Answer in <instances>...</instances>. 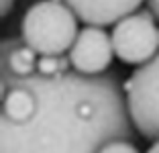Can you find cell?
<instances>
[{
    "instance_id": "6da1fadb",
    "label": "cell",
    "mask_w": 159,
    "mask_h": 153,
    "mask_svg": "<svg viewBox=\"0 0 159 153\" xmlns=\"http://www.w3.org/2000/svg\"><path fill=\"white\" fill-rule=\"evenodd\" d=\"M16 78V76H14ZM37 96L25 125H2L0 149L10 151H100L106 141L137 139L125 84L114 72L57 76L39 72L20 78Z\"/></svg>"
},
{
    "instance_id": "7a4b0ae2",
    "label": "cell",
    "mask_w": 159,
    "mask_h": 153,
    "mask_svg": "<svg viewBox=\"0 0 159 153\" xmlns=\"http://www.w3.org/2000/svg\"><path fill=\"white\" fill-rule=\"evenodd\" d=\"M78 14L63 0H37L20 23V39L39 55L67 53L78 37Z\"/></svg>"
},
{
    "instance_id": "3957f363",
    "label": "cell",
    "mask_w": 159,
    "mask_h": 153,
    "mask_svg": "<svg viewBox=\"0 0 159 153\" xmlns=\"http://www.w3.org/2000/svg\"><path fill=\"white\" fill-rule=\"evenodd\" d=\"M126 104L139 137L153 143L159 139V51L137 65L125 82Z\"/></svg>"
},
{
    "instance_id": "277c9868",
    "label": "cell",
    "mask_w": 159,
    "mask_h": 153,
    "mask_svg": "<svg viewBox=\"0 0 159 153\" xmlns=\"http://www.w3.org/2000/svg\"><path fill=\"white\" fill-rule=\"evenodd\" d=\"M114 55L129 65H141L159 51V21L153 10L139 8L112 25Z\"/></svg>"
},
{
    "instance_id": "5b68a950",
    "label": "cell",
    "mask_w": 159,
    "mask_h": 153,
    "mask_svg": "<svg viewBox=\"0 0 159 153\" xmlns=\"http://www.w3.org/2000/svg\"><path fill=\"white\" fill-rule=\"evenodd\" d=\"M67 55L71 59L74 70L90 76L108 72L112 59L116 57L112 37L104 31V27H98V25H86L84 29H80Z\"/></svg>"
},
{
    "instance_id": "8992f818",
    "label": "cell",
    "mask_w": 159,
    "mask_h": 153,
    "mask_svg": "<svg viewBox=\"0 0 159 153\" xmlns=\"http://www.w3.org/2000/svg\"><path fill=\"white\" fill-rule=\"evenodd\" d=\"M86 25L108 27L141 8L145 0H63Z\"/></svg>"
},
{
    "instance_id": "52a82bcc",
    "label": "cell",
    "mask_w": 159,
    "mask_h": 153,
    "mask_svg": "<svg viewBox=\"0 0 159 153\" xmlns=\"http://www.w3.org/2000/svg\"><path fill=\"white\" fill-rule=\"evenodd\" d=\"M39 53L27 45L23 39L10 41L6 39L2 43V76H16L25 78L37 72Z\"/></svg>"
},
{
    "instance_id": "ba28073f",
    "label": "cell",
    "mask_w": 159,
    "mask_h": 153,
    "mask_svg": "<svg viewBox=\"0 0 159 153\" xmlns=\"http://www.w3.org/2000/svg\"><path fill=\"white\" fill-rule=\"evenodd\" d=\"M71 59L70 55L61 53V55H39V63H37V72L43 76H57L63 72L71 70Z\"/></svg>"
},
{
    "instance_id": "9c48e42d",
    "label": "cell",
    "mask_w": 159,
    "mask_h": 153,
    "mask_svg": "<svg viewBox=\"0 0 159 153\" xmlns=\"http://www.w3.org/2000/svg\"><path fill=\"white\" fill-rule=\"evenodd\" d=\"M100 151H126V153H135L139 151L137 143L133 139H112L100 147Z\"/></svg>"
},
{
    "instance_id": "30bf717a",
    "label": "cell",
    "mask_w": 159,
    "mask_h": 153,
    "mask_svg": "<svg viewBox=\"0 0 159 153\" xmlns=\"http://www.w3.org/2000/svg\"><path fill=\"white\" fill-rule=\"evenodd\" d=\"M14 8V0H0V14H2V19H6Z\"/></svg>"
},
{
    "instance_id": "8fae6325",
    "label": "cell",
    "mask_w": 159,
    "mask_h": 153,
    "mask_svg": "<svg viewBox=\"0 0 159 153\" xmlns=\"http://www.w3.org/2000/svg\"><path fill=\"white\" fill-rule=\"evenodd\" d=\"M145 4L153 10V14L157 16V21H159V0H145Z\"/></svg>"
},
{
    "instance_id": "7c38bea8",
    "label": "cell",
    "mask_w": 159,
    "mask_h": 153,
    "mask_svg": "<svg viewBox=\"0 0 159 153\" xmlns=\"http://www.w3.org/2000/svg\"><path fill=\"white\" fill-rule=\"evenodd\" d=\"M149 151H155V153L159 151V139L153 141V143H149Z\"/></svg>"
}]
</instances>
